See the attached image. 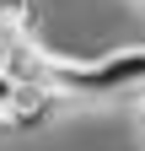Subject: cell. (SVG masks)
Masks as SVG:
<instances>
[{
	"mask_svg": "<svg viewBox=\"0 0 145 151\" xmlns=\"http://www.w3.org/2000/svg\"><path fill=\"white\" fill-rule=\"evenodd\" d=\"M27 16H32V0H0V22H11V27L27 32Z\"/></svg>",
	"mask_w": 145,
	"mask_h": 151,
	"instance_id": "3",
	"label": "cell"
},
{
	"mask_svg": "<svg viewBox=\"0 0 145 151\" xmlns=\"http://www.w3.org/2000/svg\"><path fill=\"white\" fill-rule=\"evenodd\" d=\"M0 70H6L16 86H54V70H59V60H54V54H48L32 32H22V38L11 43V54H6V65H0Z\"/></svg>",
	"mask_w": 145,
	"mask_h": 151,
	"instance_id": "1",
	"label": "cell"
},
{
	"mask_svg": "<svg viewBox=\"0 0 145 151\" xmlns=\"http://www.w3.org/2000/svg\"><path fill=\"white\" fill-rule=\"evenodd\" d=\"M140 124H145V103H140Z\"/></svg>",
	"mask_w": 145,
	"mask_h": 151,
	"instance_id": "6",
	"label": "cell"
},
{
	"mask_svg": "<svg viewBox=\"0 0 145 151\" xmlns=\"http://www.w3.org/2000/svg\"><path fill=\"white\" fill-rule=\"evenodd\" d=\"M22 38V27H11V22H0V65H6V54H11V43Z\"/></svg>",
	"mask_w": 145,
	"mask_h": 151,
	"instance_id": "5",
	"label": "cell"
},
{
	"mask_svg": "<svg viewBox=\"0 0 145 151\" xmlns=\"http://www.w3.org/2000/svg\"><path fill=\"white\" fill-rule=\"evenodd\" d=\"M16 92H22V86H16L6 70H0V124H6V129H11V108H16Z\"/></svg>",
	"mask_w": 145,
	"mask_h": 151,
	"instance_id": "4",
	"label": "cell"
},
{
	"mask_svg": "<svg viewBox=\"0 0 145 151\" xmlns=\"http://www.w3.org/2000/svg\"><path fill=\"white\" fill-rule=\"evenodd\" d=\"M65 108H70V97L59 86H22L16 92V108H11V129H43Z\"/></svg>",
	"mask_w": 145,
	"mask_h": 151,
	"instance_id": "2",
	"label": "cell"
}]
</instances>
